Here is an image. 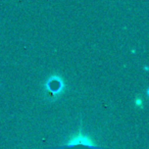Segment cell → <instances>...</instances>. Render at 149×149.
<instances>
[{
  "label": "cell",
  "instance_id": "cell-1",
  "mask_svg": "<svg viewBox=\"0 0 149 149\" xmlns=\"http://www.w3.org/2000/svg\"><path fill=\"white\" fill-rule=\"evenodd\" d=\"M47 149H108L104 147L95 146L91 143V141L88 140L86 137H78L70 141L68 144L63 145V146H56V147H49Z\"/></svg>",
  "mask_w": 149,
  "mask_h": 149
}]
</instances>
